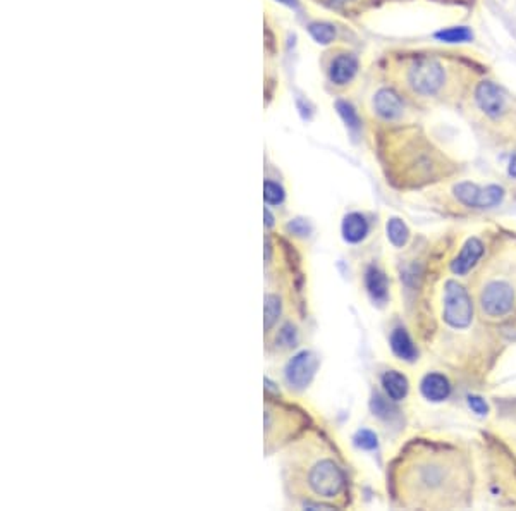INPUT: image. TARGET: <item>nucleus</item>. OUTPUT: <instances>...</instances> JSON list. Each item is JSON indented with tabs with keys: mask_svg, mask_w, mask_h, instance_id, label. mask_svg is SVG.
Wrapping results in <instances>:
<instances>
[{
	"mask_svg": "<svg viewBox=\"0 0 516 511\" xmlns=\"http://www.w3.org/2000/svg\"><path fill=\"white\" fill-rule=\"evenodd\" d=\"M399 487L410 508H462L471 494V470L455 447L418 441L401 459Z\"/></svg>",
	"mask_w": 516,
	"mask_h": 511,
	"instance_id": "nucleus-1",
	"label": "nucleus"
},
{
	"mask_svg": "<svg viewBox=\"0 0 516 511\" xmlns=\"http://www.w3.org/2000/svg\"><path fill=\"white\" fill-rule=\"evenodd\" d=\"M265 219H267V225L274 224V219H272V216H271V212H269V210H265Z\"/></svg>",
	"mask_w": 516,
	"mask_h": 511,
	"instance_id": "nucleus-26",
	"label": "nucleus"
},
{
	"mask_svg": "<svg viewBox=\"0 0 516 511\" xmlns=\"http://www.w3.org/2000/svg\"><path fill=\"white\" fill-rule=\"evenodd\" d=\"M365 284H367L368 293H370V296L375 302H386L389 284L387 277L382 272L377 271L374 267L368 269L367 276H365Z\"/></svg>",
	"mask_w": 516,
	"mask_h": 511,
	"instance_id": "nucleus-15",
	"label": "nucleus"
},
{
	"mask_svg": "<svg viewBox=\"0 0 516 511\" xmlns=\"http://www.w3.org/2000/svg\"><path fill=\"white\" fill-rule=\"evenodd\" d=\"M450 382L440 374H428L422 380V393L430 401H444L450 396Z\"/></svg>",
	"mask_w": 516,
	"mask_h": 511,
	"instance_id": "nucleus-12",
	"label": "nucleus"
},
{
	"mask_svg": "<svg viewBox=\"0 0 516 511\" xmlns=\"http://www.w3.org/2000/svg\"><path fill=\"white\" fill-rule=\"evenodd\" d=\"M308 486L317 496L332 499L344 489V475L332 459H319L310 469Z\"/></svg>",
	"mask_w": 516,
	"mask_h": 511,
	"instance_id": "nucleus-3",
	"label": "nucleus"
},
{
	"mask_svg": "<svg viewBox=\"0 0 516 511\" xmlns=\"http://www.w3.org/2000/svg\"><path fill=\"white\" fill-rule=\"evenodd\" d=\"M374 107H375V112L379 114L382 119H386V121L398 119L401 114H403V104H401V98L398 97V93H394L392 90H389V88H382L375 93Z\"/></svg>",
	"mask_w": 516,
	"mask_h": 511,
	"instance_id": "nucleus-10",
	"label": "nucleus"
},
{
	"mask_svg": "<svg viewBox=\"0 0 516 511\" xmlns=\"http://www.w3.org/2000/svg\"><path fill=\"white\" fill-rule=\"evenodd\" d=\"M408 83L416 93L435 95L444 85V69L434 59H418L408 71Z\"/></svg>",
	"mask_w": 516,
	"mask_h": 511,
	"instance_id": "nucleus-5",
	"label": "nucleus"
},
{
	"mask_svg": "<svg viewBox=\"0 0 516 511\" xmlns=\"http://www.w3.org/2000/svg\"><path fill=\"white\" fill-rule=\"evenodd\" d=\"M387 236L394 247H404L408 241V228L404 225L403 221L391 219L387 223Z\"/></svg>",
	"mask_w": 516,
	"mask_h": 511,
	"instance_id": "nucleus-18",
	"label": "nucleus"
},
{
	"mask_svg": "<svg viewBox=\"0 0 516 511\" xmlns=\"http://www.w3.org/2000/svg\"><path fill=\"white\" fill-rule=\"evenodd\" d=\"M475 300L480 315L503 322L516 315V237L503 241L475 277Z\"/></svg>",
	"mask_w": 516,
	"mask_h": 511,
	"instance_id": "nucleus-2",
	"label": "nucleus"
},
{
	"mask_svg": "<svg viewBox=\"0 0 516 511\" xmlns=\"http://www.w3.org/2000/svg\"><path fill=\"white\" fill-rule=\"evenodd\" d=\"M471 317H474V303L468 291L462 284L450 281L444 295V320L451 327L463 329L470 326Z\"/></svg>",
	"mask_w": 516,
	"mask_h": 511,
	"instance_id": "nucleus-4",
	"label": "nucleus"
},
{
	"mask_svg": "<svg viewBox=\"0 0 516 511\" xmlns=\"http://www.w3.org/2000/svg\"><path fill=\"white\" fill-rule=\"evenodd\" d=\"M356 71H358V61L353 55L343 54L337 55L334 61H332L329 76H331V81L336 83V85H346V83L355 78Z\"/></svg>",
	"mask_w": 516,
	"mask_h": 511,
	"instance_id": "nucleus-11",
	"label": "nucleus"
},
{
	"mask_svg": "<svg viewBox=\"0 0 516 511\" xmlns=\"http://www.w3.org/2000/svg\"><path fill=\"white\" fill-rule=\"evenodd\" d=\"M279 343L286 344V346H293V343H295V329L291 326H286L283 331H281Z\"/></svg>",
	"mask_w": 516,
	"mask_h": 511,
	"instance_id": "nucleus-25",
	"label": "nucleus"
},
{
	"mask_svg": "<svg viewBox=\"0 0 516 511\" xmlns=\"http://www.w3.org/2000/svg\"><path fill=\"white\" fill-rule=\"evenodd\" d=\"M356 446L363 447V450H374L377 447V435L370 430H360L355 437Z\"/></svg>",
	"mask_w": 516,
	"mask_h": 511,
	"instance_id": "nucleus-23",
	"label": "nucleus"
},
{
	"mask_svg": "<svg viewBox=\"0 0 516 511\" xmlns=\"http://www.w3.org/2000/svg\"><path fill=\"white\" fill-rule=\"evenodd\" d=\"M435 38L440 40V42H446V43H463V42H468V40L474 38V33L470 31V28L456 26V28H446V30L438 31V33H435Z\"/></svg>",
	"mask_w": 516,
	"mask_h": 511,
	"instance_id": "nucleus-17",
	"label": "nucleus"
},
{
	"mask_svg": "<svg viewBox=\"0 0 516 511\" xmlns=\"http://www.w3.org/2000/svg\"><path fill=\"white\" fill-rule=\"evenodd\" d=\"M281 2H284V4H288V6H296V0H281Z\"/></svg>",
	"mask_w": 516,
	"mask_h": 511,
	"instance_id": "nucleus-28",
	"label": "nucleus"
},
{
	"mask_svg": "<svg viewBox=\"0 0 516 511\" xmlns=\"http://www.w3.org/2000/svg\"><path fill=\"white\" fill-rule=\"evenodd\" d=\"M336 107H337V112L341 114V117L344 119V122H346L349 128H351V129H358L360 128L358 114H356V110L353 109V107L349 105L348 102H337Z\"/></svg>",
	"mask_w": 516,
	"mask_h": 511,
	"instance_id": "nucleus-21",
	"label": "nucleus"
},
{
	"mask_svg": "<svg viewBox=\"0 0 516 511\" xmlns=\"http://www.w3.org/2000/svg\"><path fill=\"white\" fill-rule=\"evenodd\" d=\"M475 100H477L480 110L486 112L489 117L501 116L504 112V105H506L501 88L492 81L479 83L477 90H475Z\"/></svg>",
	"mask_w": 516,
	"mask_h": 511,
	"instance_id": "nucleus-8",
	"label": "nucleus"
},
{
	"mask_svg": "<svg viewBox=\"0 0 516 511\" xmlns=\"http://www.w3.org/2000/svg\"><path fill=\"white\" fill-rule=\"evenodd\" d=\"M391 348H392V351L399 356V358L408 360V362L415 360V356H416L415 344L411 343L410 336H408V332L404 331V329H396V331L392 332Z\"/></svg>",
	"mask_w": 516,
	"mask_h": 511,
	"instance_id": "nucleus-16",
	"label": "nucleus"
},
{
	"mask_svg": "<svg viewBox=\"0 0 516 511\" xmlns=\"http://www.w3.org/2000/svg\"><path fill=\"white\" fill-rule=\"evenodd\" d=\"M482 253H483L482 241L477 240V237H470V240L464 243V247L462 248V252H459V255L455 259V262H452V265H451L452 272L458 276L467 274V272L479 262V259L482 257Z\"/></svg>",
	"mask_w": 516,
	"mask_h": 511,
	"instance_id": "nucleus-9",
	"label": "nucleus"
},
{
	"mask_svg": "<svg viewBox=\"0 0 516 511\" xmlns=\"http://www.w3.org/2000/svg\"><path fill=\"white\" fill-rule=\"evenodd\" d=\"M317 368V358L308 351H303V353L296 355L291 362L288 363V368H286V379L296 389H303L307 387V384L312 380L313 374H315Z\"/></svg>",
	"mask_w": 516,
	"mask_h": 511,
	"instance_id": "nucleus-7",
	"label": "nucleus"
},
{
	"mask_svg": "<svg viewBox=\"0 0 516 511\" xmlns=\"http://www.w3.org/2000/svg\"><path fill=\"white\" fill-rule=\"evenodd\" d=\"M332 2H336V4H348V2H351V0H332Z\"/></svg>",
	"mask_w": 516,
	"mask_h": 511,
	"instance_id": "nucleus-29",
	"label": "nucleus"
},
{
	"mask_svg": "<svg viewBox=\"0 0 516 511\" xmlns=\"http://www.w3.org/2000/svg\"><path fill=\"white\" fill-rule=\"evenodd\" d=\"M264 196H265V201H267V204L276 205V204H281V201H283L284 192L279 184L272 183V181H267L264 186Z\"/></svg>",
	"mask_w": 516,
	"mask_h": 511,
	"instance_id": "nucleus-22",
	"label": "nucleus"
},
{
	"mask_svg": "<svg viewBox=\"0 0 516 511\" xmlns=\"http://www.w3.org/2000/svg\"><path fill=\"white\" fill-rule=\"evenodd\" d=\"M310 35H312L313 40L319 43H331L336 37V30L332 25H327V23H313L310 25Z\"/></svg>",
	"mask_w": 516,
	"mask_h": 511,
	"instance_id": "nucleus-19",
	"label": "nucleus"
},
{
	"mask_svg": "<svg viewBox=\"0 0 516 511\" xmlns=\"http://www.w3.org/2000/svg\"><path fill=\"white\" fill-rule=\"evenodd\" d=\"M455 195L467 207L474 208H491L503 201L504 189L501 186L489 184L486 188L474 183H458L455 186Z\"/></svg>",
	"mask_w": 516,
	"mask_h": 511,
	"instance_id": "nucleus-6",
	"label": "nucleus"
},
{
	"mask_svg": "<svg viewBox=\"0 0 516 511\" xmlns=\"http://www.w3.org/2000/svg\"><path fill=\"white\" fill-rule=\"evenodd\" d=\"M368 224L360 213H349L344 217L343 223V236L348 243H358L367 236Z\"/></svg>",
	"mask_w": 516,
	"mask_h": 511,
	"instance_id": "nucleus-13",
	"label": "nucleus"
},
{
	"mask_svg": "<svg viewBox=\"0 0 516 511\" xmlns=\"http://www.w3.org/2000/svg\"><path fill=\"white\" fill-rule=\"evenodd\" d=\"M468 403H470L471 410H474L475 413L486 415L487 411H489V406H487V403L483 401L482 398H479V396H470V398H468Z\"/></svg>",
	"mask_w": 516,
	"mask_h": 511,
	"instance_id": "nucleus-24",
	"label": "nucleus"
},
{
	"mask_svg": "<svg viewBox=\"0 0 516 511\" xmlns=\"http://www.w3.org/2000/svg\"><path fill=\"white\" fill-rule=\"evenodd\" d=\"M510 172L513 174V176H516V157L511 158V169H510Z\"/></svg>",
	"mask_w": 516,
	"mask_h": 511,
	"instance_id": "nucleus-27",
	"label": "nucleus"
},
{
	"mask_svg": "<svg viewBox=\"0 0 516 511\" xmlns=\"http://www.w3.org/2000/svg\"><path fill=\"white\" fill-rule=\"evenodd\" d=\"M382 386H384V389H386L389 398L394 399V401H399V399H403L408 393V380H406V377H404L403 374H399V372H396V370H389V372H386V374H384Z\"/></svg>",
	"mask_w": 516,
	"mask_h": 511,
	"instance_id": "nucleus-14",
	"label": "nucleus"
},
{
	"mask_svg": "<svg viewBox=\"0 0 516 511\" xmlns=\"http://www.w3.org/2000/svg\"><path fill=\"white\" fill-rule=\"evenodd\" d=\"M281 314V302L277 296L269 295L265 298V308H264V322H265V329H271L274 324H276L277 317Z\"/></svg>",
	"mask_w": 516,
	"mask_h": 511,
	"instance_id": "nucleus-20",
	"label": "nucleus"
}]
</instances>
